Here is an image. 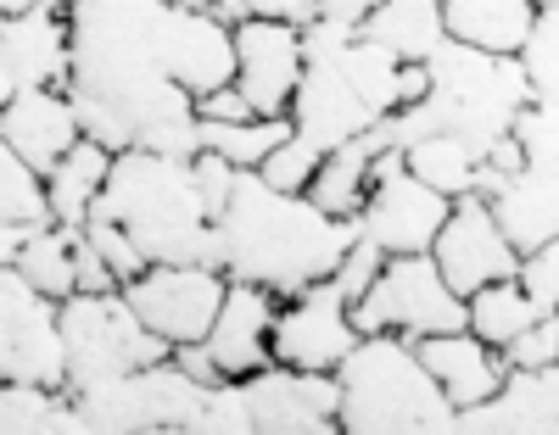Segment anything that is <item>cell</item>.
Returning <instances> with one entry per match:
<instances>
[{"instance_id": "obj_27", "label": "cell", "mask_w": 559, "mask_h": 435, "mask_svg": "<svg viewBox=\"0 0 559 435\" xmlns=\"http://www.w3.org/2000/svg\"><path fill=\"white\" fill-rule=\"evenodd\" d=\"M0 430L7 435H90L73 391L34 379H0Z\"/></svg>"}, {"instance_id": "obj_3", "label": "cell", "mask_w": 559, "mask_h": 435, "mask_svg": "<svg viewBox=\"0 0 559 435\" xmlns=\"http://www.w3.org/2000/svg\"><path fill=\"white\" fill-rule=\"evenodd\" d=\"M90 218L123 223L146 263H213L224 268L218 223L207 218L202 184H197V157H168L129 145L112 157V179Z\"/></svg>"}, {"instance_id": "obj_1", "label": "cell", "mask_w": 559, "mask_h": 435, "mask_svg": "<svg viewBox=\"0 0 559 435\" xmlns=\"http://www.w3.org/2000/svg\"><path fill=\"white\" fill-rule=\"evenodd\" d=\"M73 17V84L90 101L112 107L134 145L163 123L197 118V95L163 62L168 0H68Z\"/></svg>"}, {"instance_id": "obj_30", "label": "cell", "mask_w": 559, "mask_h": 435, "mask_svg": "<svg viewBox=\"0 0 559 435\" xmlns=\"http://www.w3.org/2000/svg\"><path fill=\"white\" fill-rule=\"evenodd\" d=\"M12 268H23V274L45 290V297L68 302L73 290H79V229H68V223H45V229H34V234H28V246L17 252Z\"/></svg>"}, {"instance_id": "obj_13", "label": "cell", "mask_w": 559, "mask_h": 435, "mask_svg": "<svg viewBox=\"0 0 559 435\" xmlns=\"http://www.w3.org/2000/svg\"><path fill=\"white\" fill-rule=\"evenodd\" d=\"M358 341L364 329L336 279H319L286 297V307L274 318V363H292V368H342Z\"/></svg>"}, {"instance_id": "obj_36", "label": "cell", "mask_w": 559, "mask_h": 435, "mask_svg": "<svg viewBox=\"0 0 559 435\" xmlns=\"http://www.w3.org/2000/svg\"><path fill=\"white\" fill-rule=\"evenodd\" d=\"M319 162H324V152H319V145H308L302 134H292L286 145H274V152H269V162L258 168L274 190H297V196H302V190L313 184V173H319Z\"/></svg>"}, {"instance_id": "obj_49", "label": "cell", "mask_w": 559, "mask_h": 435, "mask_svg": "<svg viewBox=\"0 0 559 435\" xmlns=\"http://www.w3.org/2000/svg\"><path fill=\"white\" fill-rule=\"evenodd\" d=\"M543 7H559V0H537V12H543Z\"/></svg>"}, {"instance_id": "obj_37", "label": "cell", "mask_w": 559, "mask_h": 435, "mask_svg": "<svg viewBox=\"0 0 559 435\" xmlns=\"http://www.w3.org/2000/svg\"><path fill=\"white\" fill-rule=\"evenodd\" d=\"M509 134L526 145V162H537V168H559V107H548V101H526Z\"/></svg>"}, {"instance_id": "obj_40", "label": "cell", "mask_w": 559, "mask_h": 435, "mask_svg": "<svg viewBox=\"0 0 559 435\" xmlns=\"http://www.w3.org/2000/svg\"><path fill=\"white\" fill-rule=\"evenodd\" d=\"M509 368H543V363H559V313H543L521 341L503 347Z\"/></svg>"}, {"instance_id": "obj_20", "label": "cell", "mask_w": 559, "mask_h": 435, "mask_svg": "<svg viewBox=\"0 0 559 435\" xmlns=\"http://www.w3.org/2000/svg\"><path fill=\"white\" fill-rule=\"evenodd\" d=\"M464 435H559V363L509 368L503 391L459 413Z\"/></svg>"}, {"instance_id": "obj_43", "label": "cell", "mask_w": 559, "mask_h": 435, "mask_svg": "<svg viewBox=\"0 0 559 435\" xmlns=\"http://www.w3.org/2000/svg\"><path fill=\"white\" fill-rule=\"evenodd\" d=\"M79 290H123V279L112 274V263L96 252V240L79 229Z\"/></svg>"}, {"instance_id": "obj_47", "label": "cell", "mask_w": 559, "mask_h": 435, "mask_svg": "<svg viewBox=\"0 0 559 435\" xmlns=\"http://www.w3.org/2000/svg\"><path fill=\"white\" fill-rule=\"evenodd\" d=\"M191 7H202V12H218V17H229V23H241V17H247V7H241V0H191Z\"/></svg>"}, {"instance_id": "obj_10", "label": "cell", "mask_w": 559, "mask_h": 435, "mask_svg": "<svg viewBox=\"0 0 559 435\" xmlns=\"http://www.w3.org/2000/svg\"><path fill=\"white\" fill-rule=\"evenodd\" d=\"M453 213V196H442L437 184H426L403 152H381L376 157V184H369V202L358 213L364 234L386 246L392 257H408V252H431L437 234Z\"/></svg>"}, {"instance_id": "obj_9", "label": "cell", "mask_w": 559, "mask_h": 435, "mask_svg": "<svg viewBox=\"0 0 559 435\" xmlns=\"http://www.w3.org/2000/svg\"><path fill=\"white\" fill-rule=\"evenodd\" d=\"M0 379H34L68 391V335H62V302L23 274L0 268Z\"/></svg>"}, {"instance_id": "obj_41", "label": "cell", "mask_w": 559, "mask_h": 435, "mask_svg": "<svg viewBox=\"0 0 559 435\" xmlns=\"http://www.w3.org/2000/svg\"><path fill=\"white\" fill-rule=\"evenodd\" d=\"M197 184H202L207 218L218 223L224 207H229V196H236V184H241V168L229 162V157H218V152H202V157H197Z\"/></svg>"}, {"instance_id": "obj_4", "label": "cell", "mask_w": 559, "mask_h": 435, "mask_svg": "<svg viewBox=\"0 0 559 435\" xmlns=\"http://www.w3.org/2000/svg\"><path fill=\"white\" fill-rule=\"evenodd\" d=\"M342 379V430L347 435H442L459 430V408L437 385L408 335H364L336 368Z\"/></svg>"}, {"instance_id": "obj_8", "label": "cell", "mask_w": 559, "mask_h": 435, "mask_svg": "<svg viewBox=\"0 0 559 435\" xmlns=\"http://www.w3.org/2000/svg\"><path fill=\"white\" fill-rule=\"evenodd\" d=\"M353 318L364 335L392 329V335H408V341H426V335L471 324V302L448 285L431 252H408V257H386L381 279L369 285V297L353 307Z\"/></svg>"}, {"instance_id": "obj_24", "label": "cell", "mask_w": 559, "mask_h": 435, "mask_svg": "<svg viewBox=\"0 0 559 435\" xmlns=\"http://www.w3.org/2000/svg\"><path fill=\"white\" fill-rule=\"evenodd\" d=\"M358 34L386 45L397 62H431V51L448 39V12L442 0H381L358 23Z\"/></svg>"}, {"instance_id": "obj_46", "label": "cell", "mask_w": 559, "mask_h": 435, "mask_svg": "<svg viewBox=\"0 0 559 435\" xmlns=\"http://www.w3.org/2000/svg\"><path fill=\"white\" fill-rule=\"evenodd\" d=\"M376 7H381V0H324L319 12H324V17H342V23H364Z\"/></svg>"}, {"instance_id": "obj_48", "label": "cell", "mask_w": 559, "mask_h": 435, "mask_svg": "<svg viewBox=\"0 0 559 435\" xmlns=\"http://www.w3.org/2000/svg\"><path fill=\"white\" fill-rule=\"evenodd\" d=\"M28 7H39V0H0V17H7V12H28Z\"/></svg>"}, {"instance_id": "obj_19", "label": "cell", "mask_w": 559, "mask_h": 435, "mask_svg": "<svg viewBox=\"0 0 559 435\" xmlns=\"http://www.w3.org/2000/svg\"><path fill=\"white\" fill-rule=\"evenodd\" d=\"M274 318H280V307H274V290L269 285L229 279V297L218 307V324H213V335L202 341L213 352V363H218L224 379H247V374H258V368L274 363Z\"/></svg>"}, {"instance_id": "obj_5", "label": "cell", "mask_w": 559, "mask_h": 435, "mask_svg": "<svg viewBox=\"0 0 559 435\" xmlns=\"http://www.w3.org/2000/svg\"><path fill=\"white\" fill-rule=\"evenodd\" d=\"M426 101L437 107L442 134H459L487 162V152L515 129L521 107L537 101V95H532L521 57L481 51V45H464L448 34L431 51V95Z\"/></svg>"}, {"instance_id": "obj_34", "label": "cell", "mask_w": 559, "mask_h": 435, "mask_svg": "<svg viewBox=\"0 0 559 435\" xmlns=\"http://www.w3.org/2000/svg\"><path fill=\"white\" fill-rule=\"evenodd\" d=\"M521 68L532 78V95L548 107H559V7H543L526 45H521Z\"/></svg>"}, {"instance_id": "obj_18", "label": "cell", "mask_w": 559, "mask_h": 435, "mask_svg": "<svg viewBox=\"0 0 559 435\" xmlns=\"http://www.w3.org/2000/svg\"><path fill=\"white\" fill-rule=\"evenodd\" d=\"M163 62L197 101L213 95V89H224V84H236V23L191 7V0H168Z\"/></svg>"}, {"instance_id": "obj_12", "label": "cell", "mask_w": 559, "mask_h": 435, "mask_svg": "<svg viewBox=\"0 0 559 435\" xmlns=\"http://www.w3.org/2000/svg\"><path fill=\"white\" fill-rule=\"evenodd\" d=\"M73 84V17L68 0H39L28 12L0 17V101L23 89Z\"/></svg>"}, {"instance_id": "obj_22", "label": "cell", "mask_w": 559, "mask_h": 435, "mask_svg": "<svg viewBox=\"0 0 559 435\" xmlns=\"http://www.w3.org/2000/svg\"><path fill=\"white\" fill-rule=\"evenodd\" d=\"M419 358H426V368L437 374V385L448 391V402L464 413V408H476L487 397L503 391V379H509V358L498 347H487L481 335L464 324V329H442V335H426L419 341Z\"/></svg>"}, {"instance_id": "obj_7", "label": "cell", "mask_w": 559, "mask_h": 435, "mask_svg": "<svg viewBox=\"0 0 559 435\" xmlns=\"http://www.w3.org/2000/svg\"><path fill=\"white\" fill-rule=\"evenodd\" d=\"M213 385L197 379L191 368H179L174 358L146 363L134 374H118L107 385H90L79 391V413L84 430L96 435H140V430H197L202 408H207Z\"/></svg>"}, {"instance_id": "obj_16", "label": "cell", "mask_w": 559, "mask_h": 435, "mask_svg": "<svg viewBox=\"0 0 559 435\" xmlns=\"http://www.w3.org/2000/svg\"><path fill=\"white\" fill-rule=\"evenodd\" d=\"M302 73H308L302 23H280V17L236 23V89L258 107V118H286Z\"/></svg>"}, {"instance_id": "obj_39", "label": "cell", "mask_w": 559, "mask_h": 435, "mask_svg": "<svg viewBox=\"0 0 559 435\" xmlns=\"http://www.w3.org/2000/svg\"><path fill=\"white\" fill-rule=\"evenodd\" d=\"M386 257H392V252H386V246H376V240H369V234H358V240H353V252H347V257H342V268L331 274V279L342 285V297H347L353 307H358V302L369 297V285L381 279Z\"/></svg>"}, {"instance_id": "obj_38", "label": "cell", "mask_w": 559, "mask_h": 435, "mask_svg": "<svg viewBox=\"0 0 559 435\" xmlns=\"http://www.w3.org/2000/svg\"><path fill=\"white\" fill-rule=\"evenodd\" d=\"M84 234L90 240H96V252L112 263V274L129 285V279H140V274H146L152 263H146V252H140V240L123 229V223H112V218H90L84 223Z\"/></svg>"}, {"instance_id": "obj_45", "label": "cell", "mask_w": 559, "mask_h": 435, "mask_svg": "<svg viewBox=\"0 0 559 435\" xmlns=\"http://www.w3.org/2000/svg\"><path fill=\"white\" fill-rule=\"evenodd\" d=\"M247 17H280V23H313L324 0H241Z\"/></svg>"}, {"instance_id": "obj_44", "label": "cell", "mask_w": 559, "mask_h": 435, "mask_svg": "<svg viewBox=\"0 0 559 435\" xmlns=\"http://www.w3.org/2000/svg\"><path fill=\"white\" fill-rule=\"evenodd\" d=\"M197 112H202L207 123H241V118H258V107L247 101V95H241L236 84H224V89L202 95V101H197Z\"/></svg>"}, {"instance_id": "obj_26", "label": "cell", "mask_w": 559, "mask_h": 435, "mask_svg": "<svg viewBox=\"0 0 559 435\" xmlns=\"http://www.w3.org/2000/svg\"><path fill=\"white\" fill-rule=\"evenodd\" d=\"M112 145H102V140H79L73 152L45 173L51 179V207H57V223H68V229H84L90 223V213H96V202H102V190H107V179H112Z\"/></svg>"}, {"instance_id": "obj_33", "label": "cell", "mask_w": 559, "mask_h": 435, "mask_svg": "<svg viewBox=\"0 0 559 435\" xmlns=\"http://www.w3.org/2000/svg\"><path fill=\"white\" fill-rule=\"evenodd\" d=\"M297 134L292 112L286 118H241V123H207L202 118V145L218 157H229L236 168H263L274 145H286Z\"/></svg>"}, {"instance_id": "obj_23", "label": "cell", "mask_w": 559, "mask_h": 435, "mask_svg": "<svg viewBox=\"0 0 559 435\" xmlns=\"http://www.w3.org/2000/svg\"><path fill=\"white\" fill-rule=\"evenodd\" d=\"M492 213H498L503 234L515 240L521 257L554 246V240H559V168L526 162V168L492 196Z\"/></svg>"}, {"instance_id": "obj_28", "label": "cell", "mask_w": 559, "mask_h": 435, "mask_svg": "<svg viewBox=\"0 0 559 435\" xmlns=\"http://www.w3.org/2000/svg\"><path fill=\"white\" fill-rule=\"evenodd\" d=\"M376 157L381 152L369 145V134L336 145V152H324V162H319V173L302 196L313 207H324L331 218H358L364 202H369V184H376Z\"/></svg>"}, {"instance_id": "obj_25", "label": "cell", "mask_w": 559, "mask_h": 435, "mask_svg": "<svg viewBox=\"0 0 559 435\" xmlns=\"http://www.w3.org/2000/svg\"><path fill=\"white\" fill-rule=\"evenodd\" d=\"M448 12V34L481 51H503L521 57V45L537 23V0H442Z\"/></svg>"}, {"instance_id": "obj_42", "label": "cell", "mask_w": 559, "mask_h": 435, "mask_svg": "<svg viewBox=\"0 0 559 435\" xmlns=\"http://www.w3.org/2000/svg\"><path fill=\"white\" fill-rule=\"evenodd\" d=\"M521 279H526V290L537 297L543 313H559V240H554V246H543V252H532V257L521 263Z\"/></svg>"}, {"instance_id": "obj_35", "label": "cell", "mask_w": 559, "mask_h": 435, "mask_svg": "<svg viewBox=\"0 0 559 435\" xmlns=\"http://www.w3.org/2000/svg\"><path fill=\"white\" fill-rule=\"evenodd\" d=\"M197 435H258V413L247 397V379H218L207 391V408L197 419Z\"/></svg>"}, {"instance_id": "obj_17", "label": "cell", "mask_w": 559, "mask_h": 435, "mask_svg": "<svg viewBox=\"0 0 559 435\" xmlns=\"http://www.w3.org/2000/svg\"><path fill=\"white\" fill-rule=\"evenodd\" d=\"M431 257H437V268L448 274V285L459 290V297H471V290H481L492 279H515L521 263H526L515 252V240L503 234V223H498L487 196H459L453 202Z\"/></svg>"}, {"instance_id": "obj_11", "label": "cell", "mask_w": 559, "mask_h": 435, "mask_svg": "<svg viewBox=\"0 0 559 435\" xmlns=\"http://www.w3.org/2000/svg\"><path fill=\"white\" fill-rule=\"evenodd\" d=\"M123 297L168 347H191L213 335L218 307L229 297V274L213 263H152L140 279L123 285Z\"/></svg>"}, {"instance_id": "obj_31", "label": "cell", "mask_w": 559, "mask_h": 435, "mask_svg": "<svg viewBox=\"0 0 559 435\" xmlns=\"http://www.w3.org/2000/svg\"><path fill=\"white\" fill-rule=\"evenodd\" d=\"M0 223H28V229L57 223L51 179H45L28 157H17L12 145H0Z\"/></svg>"}, {"instance_id": "obj_29", "label": "cell", "mask_w": 559, "mask_h": 435, "mask_svg": "<svg viewBox=\"0 0 559 435\" xmlns=\"http://www.w3.org/2000/svg\"><path fill=\"white\" fill-rule=\"evenodd\" d=\"M471 329L481 335L487 347H509V341H521V335L543 318V307H537V297L526 290V279L515 274V279H492V285H481V290H471Z\"/></svg>"}, {"instance_id": "obj_2", "label": "cell", "mask_w": 559, "mask_h": 435, "mask_svg": "<svg viewBox=\"0 0 559 435\" xmlns=\"http://www.w3.org/2000/svg\"><path fill=\"white\" fill-rule=\"evenodd\" d=\"M358 234V218H331L297 190H274L258 168H241L236 196L218 218L224 274L269 285L274 297H297V290L331 279Z\"/></svg>"}, {"instance_id": "obj_32", "label": "cell", "mask_w": 559, "mask_h": 435, "mask_svg": "<svg viewBox=\"0 0 559 435\" xmlns=\"http://www.w3.org/2000/svg\"><path fill=\"white\" fill-rule=\"evenodd\" d=\"M408 168L426 179V184H437L442 196H476V173H481V157L464 145L459 134H431V140H419V145H408Z\"/></svg>"}, {"instance_id": "obj_14", "label": "cell", "mask_w": 559, "mask_h": 435, "mask_svg": "<svg viewBox=\"0 0 559 435\" xmlns=\"http://www.w3.org/2000/svg\"><path fill=\"white\" fill-rule=\"evenodd\" d=\"M258 435H336L342 430V379L336 368L269 363L247 374Z\"/></svg>"}, {"instance_id": "obj_6", "label": "cell", "mask_w": 559, "mask_h": 435, "mask_svg": "<svg viewBox=\"0 0 559 435\" xmlns=\"http://www.w3.org/2000/svg\"><path fill=\"white\" fill-rule=\"evenodd\" d=\"M62 335H68V391H90L118 374H134L146 363L174 358V347L134 313L123 290H73L62 302Z\"/></svg>"}, {"instance_id": "obj_21", "label": "cell", "mask_w": 559, "mask_h": 435, "mask_svg": "<svg viewBox=\"0 0 559 435\" xmlns=\"http://www.w3.org/2000/svg\"><path fill=\"white\" fill-rule=\"evenodd\" d=\"M79 140H84V123L68 89H23L0 107V145H12L39 173H51Z\"/></svg>"}, {"instance_id": "obj_15", "label": "cell", "mask_w": 559, "mask_h": 435, "mask_svg": "<svg viewBox=\"0 0 559 435\" xmlns=\"http://www.w3.org/2000/svg\"><path fill=\"white\" fill-rule=\"evenodd\" d=\"M386 112L376 107V95H369L358 84V73L336 57H324V62H308L297 95H292V123L308 145H319V152H336V145L369 134Z\"/></svg>"}]
</instances>
